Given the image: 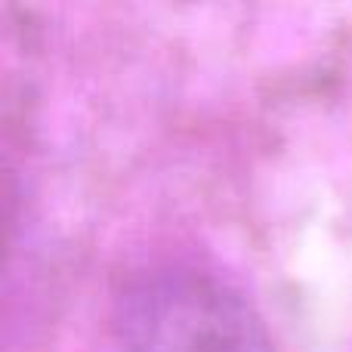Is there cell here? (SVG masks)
<instances>
[{
    "label": "cell",
    "instance_id": "6da1fadb",
    "mask_svg": "<svg viewBox=\"0 0 352 352\" xmlns=\"http://www.w3.org/2000/svg\"><path fill=\"white\" fill-rule=\"evenodd\" d=\"M118 352H275L248 294L201 263H158L124 281L111 312Z\"/></svg>",
    "mask_w": 352,
    "mask_h": 352
}]
</instances>
